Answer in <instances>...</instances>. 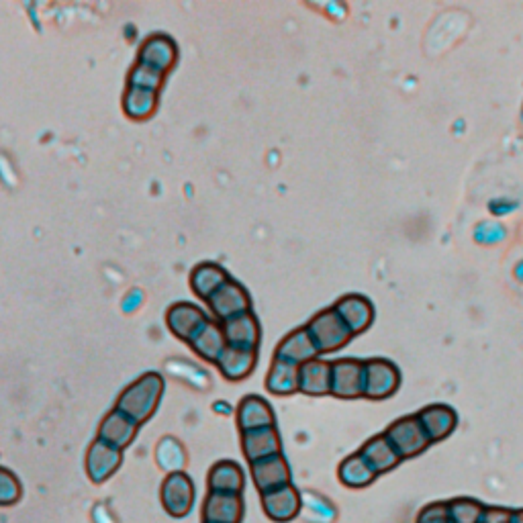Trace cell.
Here are the masks:
<instances>
[{
    "label": "cell",
    "instance_id": "obj_1",
    "mask_svg": "<svg viewBox=\"0 0 523 523\" xmlns=\"http://www.w3.org/2000/svg\"><path fill=\"white\" fill-rule=\"evenodd\" d=\"M164 393V380L156 372H148L129 385L117 401V411L133 419L137 425L148 421Z\"/></svg>",
    "mask_w": 523,
    "mask_h": 523
},
{
    "label": "cell",
    "instance_id": "obj_2",
    "mask_svg": "<svg viewBox=\"0 0 523 523\" xmlns=\"http://www.w3.org/2000/svg\"><path fill=\"white\" fill-rule=\"evenodd\" d=\"M307 331L315 342L317 352L340 350L354 336L348 325L342 321V317L336 313V309L321 311L319 315H315L307 325Z\"/></svg>",
    "mask_w": 523,
    "mask_h": 523
},
{
    "label": "cell",
    "instance_id": "obj_3",
    "mask_svg": "<svg viewBox=\"0 0 523 523\" xmlns=\"http://www.w3.org/2000/svg\"><path fill=\"white\" fill-rule=\"evenodd\" d=\"M385 436L389 438V442L393 444V448L397 450L401 460L419 456L421 452H425L427 446L432 444L430 438H427L425 430H423L421 421L417 419V415L401 417L399 421H395L389 427V430L385 432Z\"/></svg>",
    "mask_w": 523,
    "mask_h": 523
},
{
    "label": "cell",
    "instance_id": "obj_4",
    "mask_svg": "<svg viewBox=\"0 0 523 523\" xmlns=\"http://www.w3.org/2000/svg\"><path fill=\"white\" fill-rule=\"evenodd\" d=\"M401 383L399 370L387 360L364 362V397L372 401L389 399L397 393Z\"/></svg>",
    "mask_w": 523,
    "mask_h": 523
},
{
    "label": "cell",
    "instance_id": "obj_5",
    "mask_svg": "<svg viewBox=\"0 0 523 523\" xmlns=\"http://www.w3.org/2000/svg\"><path fill=\"white\" fill-rule=\"evenodd\" d=\"M331 395L342 399L364 397V362H331Z\"/></svg>",
    "mask_w": 523,
    "mask_h": 523
},
{
    "label": "cell",
    "instance_id": "obj_6",
    "mask_svg": "<svg viewBox=\"0 0 523 523\" xmlns=\"http://www.w3.org/2000/svg\"><path fill=\"white\" fill-rule=\"evenodd\" d=\"M195 503V487L184 472H172L162 485V505L172 517H184Z\"/></svg>",
    "mask_w": 523,
    "mask_h": 523
},
{
    "label": "cell",
    "instance_id": "obj_7",
    "mask_svg": "<svg viewBox=\"0 0 523 523\" xmlns=\"http://www.w3.org/2000/svg\"><path fill=\"white\" fill-rule=\"evenodd\" d=\"M207 305L215 313V317H219L221 321H227L231 317L248 313L252 307V301H250L248 293L244 291V287H240V284L233 280H227L219 291H215L207 299Z\"/></svg>",
    "mask_w": 523,
    "mask_h": 523
},
{
    "label": "cell",
    "instance_id": "obj_8",
    "mask_svg": "<svg viewBox=\"0 0 523 523\" xmlns=\"http://www.w3.org/2000/svg\"><path fill=\"white\" fill-rule=\"evenodd\" d=\"M262 507H264V513L272 521L287 523V521H293L301 513L303 495L293 485H284L280 489L264 493Z\"/></svg>",
    "mask_w": 523,
    "mask_h": 523
},
{
    "label": "cell",
    "instance_id": "obj_9",
    "mask_svg": "<svg viewBox=\"0 0 523 523\" xmlns=\"http://www.w3.org/2000/svg\"><path fill=\"white\" fill-rule=\"evenodd\" d=\"M123 462V454L121 450L97 440L92 442L90 450H88V458H86V472H88V479L92 483H105L107 479H111L113 474L119 470Z\"/></svg>",
    "mask_w": 523,
    "mask_h": 523
},
{
    "label": "cell",
    "instance_id": "obj_10",
    "mask_svg": "<svg viewBox=\"0 0 523 523\" xmlns=\"http://www.w3.org/2000/svg\"><path fill=\"white\" fill-rule=\"evenodd\" d=\"M252 477L254 485L260 491V495L270 493L274 489H280L284 485H291V468L282 454L264 458L260 462L252 464Z\"/></svg>",
    "mask_w": 523,
    "mask_h": 523
},
{
    "label": "cell",
    "instance_id": "obj_11",
    "mask_svg": "<svg viewBox=\"0 0 523 523\" xmlns=\"http://www.w3.org/2000/svg\"><path fill=\"white\" fill-rule=\"evenodd\" d=\"M168 327L172 334L184 342H190L195 338L197 331L209 323V317L205 315L203 309H199L197 305H190V303H176L168 309L166 315Z\"/></svg>",
    "mask_w": 523,
    "mask_h": 523
},
{
    "label": "cell",
    "instance_id": "obj_12",
    "mask_svg": "<svg viewBox=\"0 0 523 523\" xmlns=\"http://www.w3.org/2000/svg\"><path fill=\"white\" fill-rule=\"evenodd\" d=\"M221 329H223L227 346H231V348L256 350V346L260 342V327H258V321L252 315V311L223 321Z\"/></svg>",
    "mask_w": 523,
    "mask_h": 523
},
{
    "label": "cell",
    "instance_id": "obj_13",
    "mask_svg": "<svg viewBox=\"0 0 523 523\" xmlns=\"http://www.w3.org/2000/svg\"><path fill=\"white\" fill-rule=\"evenodd\" d=\"M417 419L421 421L423 430H425L427 438H430V442L446 440L448 436H452V432L456 430V425H458V415L448 405L425 407L417 413Z\"/></svg>",
    "mask_w": 523,
    "mask_h": 523
},
{
    "label": "cell",
    "instance_id": "obj_14",
    "mask_svg": "<svg viewBox=\"0 0 523 523\" xmlns=\"http://www.w3.org/2000/svg\"><path fill=\"white\" fill-rule=\"evenodd\" d=\"M244 515L242 495L209 493L203 503L205 523H240Z\"/></svg>",
    "mask_w": 523,
    "mask_h": 523
},
{
    "label": "cell",
    "instance_id": "obj_15",
    "mask_svg": "<svg viewBox=\"0 0 523 523\" xmlns=\"http://www.w3.org/2000/svg\"><path fill=\"white\" fill-rule=\"evenodd\" d=\"M237 425H240L242 434L274 427L272 407L262 397L242 399V403L237 405Z\"/></svg>",
    "mask_w": 523,
    "mask_h": 523
},
{
    "label": "cell",
    "instance_id": "obj_16",
    "mask_svg": "<svg viewBox=\"0 0 523 523\" xmlns=\"http://www.w3.org/2000/svg\"><path fill=\"white\" fill-rule=\"evenodd\" d=\"M317 354H319V352H317V348H315L313 338L309 336L307 327H301V329L291 331V334L278 344L274 358L301 366V364L313 360Z\"/></svg>",
    "mask_w": 523,
    "mask_h": 523
},
{
    "label": "cell",
    "instance_id": "obj_17",
    "mask_svg": "<svg viewBox=\"0 0 523 523\" xmlns=\"http://www.w3.org/2000/svg\"><path fill=\"white\" fill-rule=\"evenodd\" d=\"M376 474H387L393 468L399 466L401 456L397 454V450L393 448V444L389 442V438L385 434L374 436L370 438L358 452Z\"/></svg>",
    "mask_w": 523,
    "mask_h": 523
},
{
    "label": "cell",
    "instance_id": "obj_18",
    "mask_svg": "<svg viewBox=\"0 0 523 523\" xmlns=\"http://www.w3.org/2000/svg\"><path fill=\"white\" fill-rule=\"evenodd\" d=\"M137 430H139V425L133 419H129L127 415H123L121 411L115 409L105 417L101 430H99V440L117 450H123L125 446H129L133 442Z\"/></svg>",
    "mask_w": 523,
    "mask_h": 523
},
{
    "label": "cell",
    "instance_id": "obj_19",
    "mask_svg": "<svg viewBox=\"0 0 523 523\" xmlns=\"http://www.w3.org/2000/svg\"><path fill=\"white\" fill-rule=\"evenodd\" d=\"M209 493H219V495H242L244 491V472L231 460L217 462L209 470L207 479Z\"/></svg>",
    "mask_w": 523,
    "mask_h": 523
},
{
    "label": "cell",
    "instance_id": "obj_20",
    "mask_svg": "<svg viewBox=\"0 0 523 523\" xmlns=\"http://www.w3.org/2000/svg\"><path fill=\"white\" fill-rule=\"evenodd\" d=\"M176 60V47L166 35L150 37L139 50V64L166 74Z\"/></svg>",
    "mask_w": 523,
    "mask_h": 523
},
{
    "label": "cell",
    "instance_id": "obj_21",
    "mask_svg": "<svg viewBox=\"0 0 523 523\" xmlns=\"http://www.w3.org/2000/svg\"><path fill=\"white\" fill-rule=\"evenodd\" d=\"M242 448H244V454L250 460V464H254L264 458L280 454L282 444H280V436L276 432V427H266V430L242 434Z\"/></svg>",
    "mask_w": 523,
    "mask_h": 523
},
{
    "label": "cell",
    "instance_id": "obj_22",
    "mask_svg": "<svg viewBox=\"0 0 523 523\" xmlns=\"http://www.w3.org/2000/svg\"><path fill=\"white\" fill-rule=\"evenodd\" d=\"M299 391L307 395L331 393V362L309 360L299 366Z\"/></svg>",
    "mask_w": 523,
    "mask_h": 523
},
{
    "label": "cell",
    "instance_id": "obj_23",
    "mask_svg": "<svg viewBox=\"0 0 523 523\" xmlns=\"http://www.w3.org/2000/svg\"><path fill=\"white\" fill-rule=\"evenodd\" d=\"M336 313L342 317V321L348 325L352 334H360L370 323H372V305L358 295H348L338 301Z\"/></svg>",
    "mask_w": 523,
    "mask_h": 523
},
{
    "label": "cell",
    "instance_id": "obj_24",
    "mask_svg": "<svg viewBox=\"0 0 523 523\" xmlns=\"http://www.w3.org/2000/svg\"><path fill=\"white\" fill-rule=\"evenodd\" d=\"M217 364L225 378L242 380V378L250 376V372L256 366V350H242V348L225 346Z\"/></svg>",
    "mask_w": 523,
    "mask_h": 523
},
{
    "label": "cell",
    "instance_id": "obj_25",
    "mask_svg": "<svg viewBox=\"0 0 523 523\" xmlns=\"http://www.w3.org/2000/svg\"><path fill=\"white\" fill-rule=\"evenodd\" d=\"M227 280L229 278L221 266H217L213 262H205L190 272V289H193V293L197 297L207 301L215 291H219L223 287Z\"/></svg>",
    "mask_w": 523,
    "mask_h": 523
},
{
    "label": "cell",
    "instance_id": "obj_26",
    "mask_svg": "<svg viewBox=\"0 0 523 523\" xmlns=\"http://www.w3.org/2000/svg\"><path fill=\"white\" fill-rule=\"evenodd\" d=\"M188 344H190V348H193L203 360H209V362H217L219 356H221V352H223L225 346H227L225 336H223V329H221L217 323H213V321L205 323V325L197 331L195 338L190 340Z\"/></svg>",
    "mask_w": 523,
    "mask_h": 523
},
{
    "label": "cell",
    "instance_id": "obj_27",
    "mask_svg": "<svg viewBox=\"0 0 523 523\" xmlns=\"http://www.w3.org/2000/svg\"><path fill=\"white\" fill-rule=\"evenodd\" d=\"M266 389L274 395H291L299 391V366L274 358L268 378H266Z\"/></svg>",
    "mask_w": 523,
    "mask_h": 523
},
{
    "label": "cell",
    "instance_id": "obj_28",
    "mask_svg": "<svg viewBox=\"0 0 523 523\" xmlns=\"http://www.w3.org/2000/svg\"><path fill=\"white\" fill-rule=\"evenodd\" d=\"M340 481L342 485H346L348 489H366L370 487L378 474L370 468V464L360 456V454H352L348 456L342 464H340Z\"/></svg>",
    "mask_w": 523,
    "mask_h": 523
},
{
    "label": "cell",
    "instance_id": "obj_29",
    "mask_svg": "<svg viewBox=\"0 0 523 523\" xmlns=\"http://www.w3.org/2000/svg\"><path fill=\"white\" fill-rule=\"evenodd\" d=\"M158 105L156 92L144 90V88H127V94L123 99V109L131 119H148Z\"/></svg>",
    "mask_w": 523,
    "mask_h": 523
},
{
    "label": "cell",
    "instance_id": "obj_30",
    "mask_svg": "<svg viewBox=\"0 0 523 523\" xmlns=\"http://www.w3.org/2000/svg\"><path fill=\"white\" fill-rule=\"evenodd\" d=\"M156 460L160 464L162 470H166L168 474L172 472H182L184 464H186V450L184 446L176 440V438H164L158 448H156Z\"/></svg>",
    "mask_w": 523,
    "mask_h": 523
},
{
    "label": "cell",
    "instance_id": "obj_31",
    "mask_svg": "<svg viewBox=\"0 0 523 523\" xmlns=\"http://www.w3.org/2000/svg\"><path fill=\"white\" fill-rule=\"evenodd\" d=\"M485 509L487 507L481 501L470 497H458L448 501L452 523H481Z\"/></svg>",
    "mask_w": 523,
    "mask_h": 523
},
{
    "label": "cell",
    "instance_id": "obj_32",
    "mask_svg": "<svg viewBox=\"0 0 523 523\" xmlns=\"http://www.w3.org/2000/svg\"><path fill=\"white\" fill-rule=\"evenodd\" d=\"M307 513V519L313 523H331L338 517V511L329 499L317 495V493H305L303 495V509Z\"/></svg>",
    "mask_w": 523,
    "mask_h": 523
},
{
    "label": "cell",
    "instance_id": "obj_33",
    "mask_svg": "<svg viewBox=\"0 0 523 523\" xmlns=\"http://www.w3.org/2000/svg\"><path fill=\"white\" fill-rule=\"evenodd\" d=\"M162 78L164 74L150 68V66H144V64H137L131 74H129V86L131 88H144V90H152L156 92L162 84Z\"/></svg>",
    "mask_w": 523,
    "mask_h": 523
},
{
    "label": "cell",
    "instance_id": "obj_34",
    "mask_svg": "<svg viewBox=\"0 0 523 523\" xmlns=\"http://www.w3.org/2000/svg\"><path fill=\"white\" fill-rule=\"evenodd\" d=\"M21 499V483L7 468H0V507H11Z\"/></svg>",
    "mask_w": 523,
    "mask_h": 523
},
{
    "label": "cell",
    "instance_id": "obj_35",
    "mask_svg": "<svg viewBox=\"0 0 523 523\" xmlns=\"http://www.w3.org/2000/svg\"><path fill=\"white\" fill-rule=\"evenodd\" d=\"M415 523H452L450 511H448V501L444 503H432L419 511Z\"/></svg>",
    "mask_w": 523,
    "mask_h": 523
},
{
    "label": "cell",
    "instance_id": "obj_36",
    "mask_svg": "<svg viewBox=\"0 0 523 523\" xmlns=\"http://www.w3.org/2000/svg\"><path fill=\"white\" fill-rule=\"evenodd\" d=\"M513 509L507 507H487L481 523H511Z\"/></svg>",
    "mask_w": 523,
    "mask_h": 523
},
{
    "label": "cell",
    "instance_id": "obj_37",
    "mask_svg": "<svg viewBox=\"0 0 523 523\" xmlns=\"http://www.w3.org/2000/svg\"><path fill=\"white\" fill-rule=\"evenodd\" d=\"M511 523H523V509H513Z\"/></svg>",
    "mask_w": 523,
    "mask_h": 523
}]
</instances>
